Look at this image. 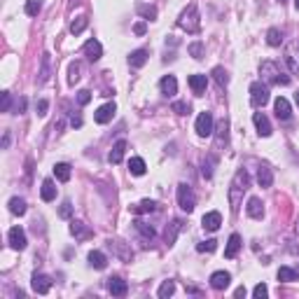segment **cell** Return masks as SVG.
Listing matches in <instances>:
<instances>
[{
    "label": "cell",
    "mask_w": 299,
    "mask_h": 299,
    "mask_svg": "<svg viewBox=\"0 0 299 299\" xmlns=\"http://www.w3.org/2000/svg\"><path fill=\"white\" fill-rule=\"evenodd\" d=\"M248 182H250V178H248V171L246 169H238L234 175V180H232V185H229V206H232V210H238L241 208V201H243V192L248 189Z\"/></svg>",
    "instance_id": "6da1fadb"
},
{
    "label": "cell",
    "mask_w": 299,
    "mask_h": 299,
    "mask_svg": "<svg viewBox=\"0 0 299 299\" xmlns=\"http://www.w3.org/2000/svg\"><path fill=\"white\" fill-rule=\"evenodd\" d=\"M260 75L264 78V82H267V84H283V87H287V84H290V78H287V75H283V73H281V68L273 63V61H264V63L260 65Z\"/></svg>",
    "instance_id": "7a4b0ae2"
},
{
    "label": "cell",
    "mask_w": 299,
    "mask_h": 299,
    "mask_svg": "<svg viewBox=\"0 0 299 299\" xmlns=\"http://www.w3.org/2000/svg\"><path fill=\"white\" fill-rule=\"evenodd\" d=\"M178 26H180L182 31H187V33H199V31H201V21H199V12H196L194 2H192V5L180 14Z\"/></svg>",
    "instance_id": "3957f363"
},
{
    "label": "cell",
    "mask_w": 299,
    "mask_h": 299,
    "mask_svg": "<svg viewBox=\"0 0 299 299\" xmlns=\"http://www.w3.org/2000/svg\"><path fill=\"white\" fill-rule=\"evenodd\" d=\"M269 98L271 96H269V84L267 82L264 84L262 82H252L250 84V103L255 105V108H264V105L269 103Z\"/></svg>",
    "instance_id": "277c9868"
},
{
    "label": "cell",
    "mask_w": 299,
    "mask_h": 299,
    "mask_svg": "<svg viewBox=\"0 0 299 299\" xmlns=\"http://www.w3.org/2000/svg\"><path fill=\"white\" fill-rule=\"evenodd\" d=\"M178 206H180L185 213H192L196 206V196L194 192H192V187L189 185H178Z\"/></svg>",
    "instance_id": "5b68a950"
},
{
    "label": "cell",
    "mask_w": 299,
    "mask_h": 299,
    "mask_svg": "<svg viewBox=\"0 0 299 299\" xmlns=\"http://www.w3.org/2000/svg\"><path fill=\"white\" fill-rule=\"evenodd\" d=\"M194 131L201 136V138L210 136V133H213V115H210V112H201V115L196 117Z\"/></svg>",
    "instance_id": "8992f818"
},
{
    "label": "cell",
    "mask_w": 299,
    "mask_h": 299,
    "mask_svg": "<svg viewBox=\"0 0 299 299\" xmlns=\"http://www.w3.org/2000/svg\"><path fill=\"white\" fill-rule=\"evenodd\" d=\"M7 238H10V246H12L14 250H24V248L28 246L26 232H24L21 227H12V229H10V234H7Z\"/></svg>",
    "instance_id": "52a82bcc"
},
{
    "label": "cell",
    "mask_w": 299,
    "mask_h": 299,
    "mask_svg": "<svg viewBox=\"0 0 299 299\" xmlns=\"http://www.w3.org/2000/svg\"><path fill=\"white\" fill-rule=\"evenodd\" d=\"M31 285H33V290H35L38 295H47V292L52 290V278H49V276H45V273H33Z\"/></svg>",
    "instance_id": "ba28073f"
},
{
    "label": "cell",
    "mask_w": 299,
    "mask_h": 299,
    "mask_svg": "<svg viewBox=\"0 0 299 299\" xmlns=\"http://www.w3.org/2000/svg\"><path fill=\"white\" fill-rule=\"evenodd\" d=\"M115 112H117V105H115V103H105V105H101V108L96 110L94 119H96L98 124H108L110 119L115 117Z\"/></svg>",
    "instance_id": "9c48e42d"
},
{
    "label": "cell",
    "mask_w": 299,
    "mask_h": 299,
    "mask_svg": "<svg viewBox=\"0 0 299 299\" xmlns=\"http://www.w3.org/2000/svg\"><path fill=\"white\" fill-rule=\"evenodd\" d=\"M82 52H84V56H87L89 61H98V59L103 56V47H101L98 40H89V42H84Z\"/></svg>",
    "instance_id": "30bf717a"
},
{
    "label": "cell",
    "mask_w": 299,
    "mask_h": 299,
    "mask_svg": "<svg viewBox=\"0 0 299 299\" xmlns=\"http://www.w3.org/2000/svg\"><path fill=\"white\" fill-rule=\"evenodd\" d=\"M252 122H255V126H257V133H260L262 138H269L271 136V124H269V119H267V115L264 112H255L252 115Z\"/></svg>",
    "instance_id": "8fae6325"
},
{
    "label": "cell",
    "mask_w": 299,
    "mask_h": 299,
    "mask_svg": "<svg viewBox=\"0 0 299 299\" xmlns=\"http://www.w3.org/2000/svg\"><path fill=\"white\" fill-rule=\"evenodd\" d=\"M201 224H204V229H206V232H218V229H220V224H222V215L218 213V210H210V213H206V215H204Z\"/></svg>",
    "instance_id": "7c38bea8"
},
{
    "label": "cell",
    "mask_w": 299,
    "mask_h": 299,
    "mask_svg": "<svg viewBox=\"0 0 299 299\" xmlns=\"http://www.w3.org/2000/svg\"><path fill=\"white\" fill-rule=\"evenodd\" d=\"M70 234L75 236L78 241H87V238H91V236H94V232H91L84 222L73 220V222H70Z\"/></svg>",
    "instance_id": "4fadbf2b"
},
{
    "label": "cell",
    "mask_w": 299,
    "mask_h": 299,
    "mask_svg": "<svg viewBox=\"0 0 299 299\" xmlns=\"http://www.w3.org/2000/svg\"><path fill=\"white\" fill-rule=\"evenodd\" d=\"M273 108H276V117L278 119H290L292 117V108H290V103H287V98H283V96H278L276 98V103H273Z\"/></svg>",
    "instance_id": "5bb4252c"
},
{
    "label": "cell",
    "mask_w": 299,
    "mask_h": 299,
    "mask_svg": "<svg viewBox=\"0 0 299 299\" xmlns=\"http://www.w3.org/2000/svg\"><path fill=\"white\" fill-rule=\"evenodd\" d=\"M108 290H110V295L112 297H124L126 292H129V285H126V281H122V278H110V283H108Z\"/></svg>",
    "instance_id": "9a60e30c"
},
{
    "label": "cell",
    "mask_w": 299,
    "mask_h": 299,
    "mask_svg": "<svg viewBox=\"0 0 299 299\" xmlns=\"http://www.w3.org/2000/svg\"><path fill=\"white\" fill-rule=\"evenodd\" d=\"M229 283H232V276L227 271H215L210 276V285L215 290H224V287H229Z\"/></svg>",
    "instance_id": "2e32d148"
},
{
    "label": "cell",
    "mask_w": 299,
    "mask_h": 299,
    "mask_svg": "<svg viewBox=\"0 0 299 299\" xmlns=\"http://www.w3.org/2000/svg\"><path fill=\"white\" fill-rule=\"evenodd\" d=\"M189 87L194 91L196 96H204V91H206V84H208V78L206 75H189Z\"/></svg>",
    "instance_id": "e0dca14e"
},
{
    "label": "cell",
    "mask_w": 299,
    "mask_h": 299,
    "mask_svg": "<svg viewBox=\"0 0 299 299\" xmlns=\"http://www.w3.org/2000/svg\"><path fill=\"white\" fill-rule=\"evenodd\" d=\"M246 210H248V215L250 218H255V220H260L262 215H264V208H262V201L257 199V196H250L248 199V206H246Z\"/></svg>",
    "instance_id": "ac0fdd59"
},
{
    "label": "cell",
    "mask_w": 299,
    "mask_h": 299,
    "mask_svg": "<svg viewBox=\"0 0 299 299\" xmlns=\"http://www.w3.org/2000/svg\"><path fill=\"white\" fill-rule=\"evenodd\" d=\"M238 250H241V236L232 234V236H229V243H227V248H224V257H227V260H232V257H236V255H238Z\"/></svg>",
    "instance_id": "d6986e66"
},
{
    "label": "cell",
    "mask_w": 299,
    "mask_h": 299,
    "mask_svg": "<svg viewBox=\"0 0 299 299\" xmlns=\"http://www.w3.org/2000/svg\"><path fill=\"white\" fill-rule=\"evenodd\" d=\"M124 152H126V141H117V143L112 145V150H110V164H119L122 159H124Z\"/></svg>",
    "instance_id": "ffe728a7"
},
{
    "label": "cell",
    "mask_w": 299,
    "mask_h": 299,
    "mask_svg": "<svg viewBox=\"0 0 299 299\" xmlns=\"http://www.w3.org/2000/svg\"><path fill=\"white\" fill-rule=\"evenodd\" d=\"M40 196H42V201H54L56 199V185L54 180H42V187H40Z\"/></svg>",
    "instance_id": "44dd1931"
},
{
    "label": "cell",
    "mask_w": 299,
    "mask_h": 299,
    "mask_svg": "<svg viewBox=\"0 0 299 299\" xmlns=\"http://www.w3.org/2000/svg\"><path fill=\"white\" fill-rule=\"evenodd\" d=\"M159 87H161V94H166V96H173V94L178 91V79L173 78V75H166V78H161Z\"/></svg>",
    "instance_id": "7402d4cb"
},
{
    "label": "cell",
    "mask_w": 299,
    "mask_h": 299,
    "mask_svg": "<svg viewBox=\"0 0 299 299\" xmlns=\"http://www.w3.org/2000/svg\"><path fill=\"white\" fill-rule=\"evenodd\" d=\"M145 63H147V52H145V49H136V52H131V56H129L131 68H143Z\"/></svg>",
    "instance_id": "603a6c76"
},
{
    "label": "cell",
    "mask_w": 299,
    "mask_h": 299,
    "mask_svg": "<svg viewBox=\"0 0 299 299\" xmlns=\"http://www.w3.org/2000/svg\"><path fill=\"white\" fill-rule=\"evenodd\" d=\"M257 182H260V187H271L273 173L269 166H260V169H257Z\"/></svg>",
    "instance_id": "cb8c5ba5"
},
{
    "label": "cell",
    "mask_w": 299,
    "mask_h": 299,
    "mask_svg": "<svg viewBox=\"0 0 299 299\" xmlns=\"http://www.w3.org/2000/svg\"><path fill=\"white\" fill-rule=\"evenodd\" d=\"M89 264L94 269H105L108 267V260H105V255L101 250H91L89 252Z\"/></svg>",
    "instance_id": "d4e9b609"
},
{
    "label": "cell",
    "mask_w": 299,
    "mask_h": 299,
    "mask_svg": "<svg viewBox=\"0 0 299 299\" xmlns=\"http://www.w3.org/2000/svg\"><path fill=\"white\" fill-rule=\"evenodd\" d=\"M180 229H182V222L180 220H175L171 227H166V243H169V246H173V243H175V238H178V234H180Z\"/></svg>",
    "instance_id": "484cf974"
},
{
    "label": "cell",
    "mask_w": 299,
    "mask_h": 299,
    "mask_svg": "<svg viewBox=\"0 0 299 299\" xmlns=\"http://www.w3.org/2000/svg\"><path fill=\"white\" fill-rule=\"evenodd\" d=\"M145 161L141 159V157H131V161H129V171L133 173V175H145Z\"/></svg>",
    "instance_id": "4316f807"
},
{
    "label": "cell",
    "mask_w": 299,
    "mask_h": 299,
    "mask_svg": "<svg viewBox=\"0 0 299 299\" xmlns=\"http://www.w3.org/2000/svg\"><path fill=\"white\" fill-rule=\"evenodd\" d=\"M54 175H56L59 182H68L70 180V166L68 164H56L54 166Z\"/></svg>",
    "instance_id": "83f0119b"
},
{
    "label": "cell",
    "mask_w": 299,
    "mask_h": 299,
    "mask_svg": "<svg viewBox=\"0 0 299 299\" xmlns=\"http://www.w3.org/2000/svg\"><path fill=\"white\" fill-rule=\"evenodd\" d=\"M152 210H157V204L150 201V199H143L138 206H133V213H136V215H145V213H152Z\"/></svg>",
    "instance_id": "f1b7e54d"
},
{
    "label": "cell",
    "mask_w": 299,
    "mask_h": 299,
    "mask_svg": "<svg viewBox=\"0 0 299 299\" xmlns=\"http://www.w3.org/2000/svg\"><path fill=\"white\" fill-rule=\"evenodd\" d=\"M136 10H138V14H141L143 19H147V21H155L157 19V7H152V5H143V2H141Z\"/></svg>",
    "instance_id": "f546056e"
},
{
    "label": "cell",
    "mask_w": 299,
    "mask_h": 299,
    "mask_svg": "<svg viewBox=\"0 0 299 299\" xmlns=\"http://www.w3.org/2000/svg\"><path fill=\"white\" fill-rule=\"evenodd\" d=\"M87 26H89V19H87V16H78V19H73V24H70V33H73V35H79Z\"/></svg>",
    "instance_id": "4dcf8cb0"
},
{
    "label": "cell",
    "mask_w": 299,
    "mask_h": 299,
    "mask_svg": "<svg viewBox=\"0 0 299 299\" xmlns=\"http://www.w3.org/2000/svg\"><path fill=\"white\" fill-rule=\"evenodd\" d=\"M267 42H269L271 47H281V45H283V33H281L278 28H269V33H267Z\"/></svg>",
    "instance_id": "1f68e13d"
},
{
    "label": "cell",
    "mask_w": 299,
    "mask_h": 299,
    "mask_svg": "<svg viewBox=\"0 0 299 299\" xmlns=\"http://www.w3.org/2000/svg\"><path fill=\"white\" fill-rule=\"evenodd\" d=\"M213 78H215V82H218L220 87H227V84H229V73H227L222 65L213 68Z\"/></svg>",
    "instance_id": "d6a6232c"
},
{
    "label": "cell",
    "mask_w": 299,
    "mask_h": 299,
    "mask_svg": "<svg viewBox=\"0 0 299 299\" xmlns=\"http://www.w3.org/2000/svg\"><path fill=\"white\" fill-rule=\"evenodd\" d=\"M10 210H12L14 215H24V213H26V201L19 199V196L10 199Z\"/></svg>",
    "instance_id": "836d02e7"
},
{
    "label": "cell",
    "mask_w": 299,
    "mask_h": 299,
    "mask_svg": "<svg viewBox=\"0 0 299 299\" xmlns=\"http://www.w3.org/2000/svg\"><path fill=\"white\" fill-rule=\"evenodd\" d=\"M173 292H175V283H173V281H164V283L159 285V292H157V295L161 299H166V297H171Z\"/></svg>",
    "instance_id": "e575fe53"
},
{
    "label": "cell",
    "mask_w": 299,
    "mask_h": 299,
    "mask_svg": "<svg viewBox=\"0 0 299 299\" xmlns=\"http://www.w3.org/2000/svg\"><path fill=\"white\" fill-rule=\"evenodd\" d=\"M278 281H283V283L297 281V271H292V269H287V267H281V269H278Z\"/></svg>",
    "instance_id": "d590c367"
},
{
    "label": "cell",
    "mask_w": 299,
    "mask_h": 299,
    "mask_svg": "<svg viewBox=\"0 0 299 299\" xmlns=\"http://www.w3.org/2000/svg\"><path fill=\"white\" fill-rule=\"evenodd\" d=\"M227 129H229V122L220 119V124H218V145L227 143Z\"/></svg>",
    "instance_id": "8d00e7d4"
},
{
    "label": "cell",
    "mask_w": 299,
    "mask_h": 299,
    "mask_svg": "<svg viewBox=\"0 0 299 299\" xmlns=\"http://www.w3.org/2000/svg\"><path fill=\"white\" fill-rule=\"evenodd\" d=\"M42 10V0H26V14L28 16H35Z\"/></svg>",
    "instance_id": "74e56055"
},
{
    "label": "cell",
    "mask_w": 299,
    "mask_h": 299,
    "mask_svg": "<svg viewBox=\"0 0 299 299\" xmlns=\"http://www.w3.org/2000/svg\"><path fill=\"white\" fill-rule=\"evenodd\" d=\"M285 61H287V65H290V70H292L295 75H299V59L292 54V49H287L285 52Z\"/></svg>",
    "instance_id": "f35d334b"
},
{
    "label": "cell",
    "mask_w": 299,
    "mask_h": 299,
    "mask_svg": "<svg viewBox=\"0 0 299 299\" xmlns=\"http://www.w3.org/2000/svg\"><path fill=\"white\" fill-rule=\"evenodd\" d=\"M213 166H215V157L210 155L208 159H204V169H201V173H204V178L208 180V178H213Z\"/></svg>",
    "instance_id": "ab89813d"
},
{
    "label": "cell",
    "mask_w": 299,
    "mask_h": 299,
    "mask_svg": "<svg viewBox=\"0 0 299 299\" xmlns=\"http://www.w3.org/2000/svg\"><path fill=\"white\" fill-rule=\"evenodd\" d=\"M79 79V63H70L68 65V84H75Z\"/></svg>",
    "instance_id": "60d3db41"
},
{
    "label": "cell",
    "mask_w": 299,
    "mask_h": 299,
    "mask_svg": "<svg viewBox=\"0 0 299 299\" xmlns=\"http://www.w3.org/2000/svg\"><path fill=\"white\" fill-rule=\"evenodd\" d=\"M136 229H138L145 238H155V227H150V224H145V222H136Z\"/></svg>",
    "instance_id": "b9f144b4"
},
{
    "label": "cell",
    "mask_w": 299,
    "mask_h": 299,
    "mask_svg": "<svg viewBox=\"0 0 299 299\" xmlns=\"http://www.w3.org/2000/svg\"><path fill=\"white\" fill-rule=\"evenodd\" d=\"M189 103H185V101H178V103H173V112L175 115H180V117H185V115H189Z\"/></svg>",
    "instance_id": "7bdbcfd3"
},
{
    "label": "cell",
    "mask_w": 299,
    "mask_h": 299,
    "mask_svg": "<svg viewBox=\"0 0 299 299\" xmlns=\"http://www.w3.org/2000/svg\"><path fill=\"white\" fill-rule=\"evenodd\" d=\"M215 248H218V241H215V238H208V241L199 243V246H196V250H199V252H213Z\"/></svg>",
    "instance_id": "ee69618b"
},
{
    "label": "cell",
    "mask_w": 299,
    "mask_h": 299,
    "mask_svg": "<svg viewBox=\"0 0 299 299\" xmlns=\"http://www.w3.org/2000/svg\"><path fill=\"white\" fill-rule=\"evenodd\" d=\"M49 78V54L42 56V70H40V82H47Z\"/></svg>",
    "instance_id": "f6af8a7d"
},
{
    "label": "cell",
    "mask_w": 299,
    "mask_h": 299,
    "mask_svg": "<svg viewBox=\"0 0 299 299\" xmlns=\"http://www.w3.org/2000/svg\"><path fill=\"white\" fill-rule=\"evenodd\" d=\"M189 54H192L194 59H204V45H201V42H192V45H189Z\"/></svg>",
    "instance_id": "bcb514c9"
},
{
    "label": "cell",
    "mask_w": 299,
    "mask_h": 299,
    "mask_svg": "<svg viewBox=\"0 0 299 299\" xmlns=\"http://www.w3.org/2000/svg\"><path fill=\"white\" fill-rule=\"evenodd\" d=\"M269 295V287L264 285V283H260V285H255V290H252V297L255 299H264Z\"/></svg>",
    "instance_id": "7dc6e473"
},
{
    "label": "cell",
    "mask_w": 299,
    "mask_h": 299,
    "mask_svg": "<svg viewBox=\"0 0 299 299\" xmlns=\"http://www.w3.org/2000/svg\"><path fill=\"white\" fill-rule=\"evenodd\" d=\"M10 105H12V96H10V91H2V103H0V110H2V112H10Z\"/></svg>",
    "instance_id": "c3c4849f"
},
{
    "label": "cell",
    "mask_w": 299,
    "mask_h": 299,
    "mask_svg": "<svg viewBox=\"0 0 299 299\" xmlns=\"http://www.w3.org/2000/svg\"><path fill=\"white\" fill-rule=\"evenodd\" d=\"M59 215H61V218H70V215H73V204H70V201H63L61 208H59Z\"/></svg>",
    "instance_id": "681fc988"
},
{
    "label": "cell",
    "mask_w": 299,
    "mask_h": 299,
    "mask_svg": "<svg viewBox=\"0 0 299 299\" xmlns=\"http://www.w3.org/2000/svg\"><path fill=\"white\" fill-rule=\"evenodd\" d=\"M47 108H49V101L40 98L38 105H35V110H38V115H40V117H45V115H47Z\"/></svg>",
    "instance_id": "f907efd6"
},
{
    "label": "cell",
    "mask_w": 299,
    "mask_h": 299,
    "mask_svg": "<svg viewBox=\"0 0 299 299\" xmlns=\"http://www.w3.org/2000/svg\"><path fill=\"white\" fill-rule=\"evenodd\" d=\"M89 101H91V91L82 89V91H79V94H78V103H79V105H87V103H89Z\"/></svg>",
    "instance_id": "816d5d0a"
},
{
    "label": "cell",
    "mask_w": 299,
    "mask_h": 299,
    "mask_svg": "<svg viewBox=\"0 0 299 299\" xmlns=\"http://www.w3.org/2000/svg\"><path fill=\"white\" fill-rule=\"evenodd\" d=\"M145 31H147V24H145V21H138V24L133 26V33H136V35H143Z\"/></svg>",
    "instance_id": "f5cc1de1"
},
{
    "label": "cell",
    "mask_w": 299,
    "mask_h": 299,
    "mask_svg": "<svg viewBox=\"0 0 299 299\" xmlns=\"http://www.w3.org/2000/svg\"><path fill=\"white\" fill-rule=\"evenodd\" d=\"M70 122H73V126H82V117H79V115H73Z\"/></svg>",
    "instance_id": "db71d44e"
},
{
    "label": "cell",
    "mask_w": 299,
    "mask_h": 299,
    "mask_svg": "<svg viewBox=\"0 0 299 299\" xmlns=\"http://www.w3.org/2000/svg\"><path fill=\"white\" fill-rule=\"evenodd\" d=\"M10 145V131H5V136H2V147H7Z\"/></svg>",
    "instance_id": "11a10c76"
},
{
    "label": "cell",
    "mask_w": 299,
    "mask_h": 299,
    "mask_svg": "<svg viewBox=\"0 0 299 299\" xmlns=\"http://www.w3.org/2000/svg\"><path fill=\"white\" fill-rule=\"evenodd\" d=\"M234 297H246V287H238L234 292Z\"/></svg>",
    "instance_id": "9f6ffc18"
},
{
    "label": "cell",
    "mask_w": 299,
    "mask_h": 299,
    "mask_svg": "<svg viewBox=\"0 0 299 299\" xmlns=\"http://www.w3.org/2000/svg\"><path fill=\"white\" fill-rule=\"evenodd\" d=\"M295 7H297V10H299V0H295Z\"/></svg>",
    "instance_id": "6f0895ef"
},
{
    "label": "cell",
    "mask_w": 299,
    "mask_h": 299,
    "mask_svg": "<svg viewBox=\"0 0 299 299\" xmlns=\"http://www.w3.org/2000/svg\"><path fill=\"white\" fill-rule=\"evenodd\" d=\"M297 105H299V94H297Z\"/></svg>",
    "instance_id": "680465c9"
},
{
    "label": "cell",
    "mask_w": 299,
    "mask_h": 299,
    "mask_svg": "<svg viewBox=\"0 0 299 299\" xmlns=\"http://www.w3.org/2000/svg\"><path fill=\"white\" fill-rule=\"evenodd\" d=\"M281 2H283V0H281Z\"/></svg>",
    "instance_id": "91938a15"
}]
</instances>
